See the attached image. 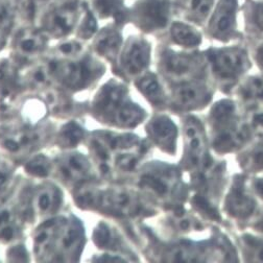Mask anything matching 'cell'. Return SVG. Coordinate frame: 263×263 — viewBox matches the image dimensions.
<instances>
[{"label":"cell","instance_id":"24","mask_svg":"<svg viewBox=\"0 0 263 263\" xmlns=\"http://www.w3.org/2000/svg\"><path fill=\"white\" fill-rule=\"evenodd\" d=\"M88 161L80 155H70L61 162L62 175L68 180H82L89 174Z\"/></svg>","mask_w":263,"mask_h":263},{"label":"cell","instance_id":"15","mask_svg":"<svg viewBox=\"0 0 263 263\" xmlns=\"http://www.w3.org/2000/svg\"><path fill=\"white\" fill-rule=\"evenodd\" d=\"M147 134L154 143L171 155H175L178 146V126L165 115H159L153 118L147 126Z\"/></svg>","mask_w":263,"mask_h":263},{"label":"cell","instance_id":"34","mask_svg":"<svg viewBox=\"0 0 263 263\" xmlns=\"http://www.w3.org/2000/svg\"><path fill=\"white\" fill-rule=\"evenodd\" d=\"M251 221H252L251 227L254 229V231L257 234H260L263 236V211L261 213H257Z\"/></svg>","mask_w":263,"mask_h":263},{"label":"cell","instance_id":"10","mask_svg":"<svg viewBox=\"0 0 263 263\" xmlns=\"http://www.w3.org/2000/svg\"><path fill=\"white\" fill-rule=\"evenodd\" d=\"M49 70L54 71L67 86L81 88L87 85L89 81L97 78L103 68L102 65L91 57H84L83 59L70 62H52Z\"/></svg>","mask_w":263,"mask_h":263},{"label":"cell","instance_id":"23","mask_svg":"<svg viewBox=\"0 0 263 263\" xmlns=\"http://www.w3.org/2000/svg\"><path fill=\"white\" fill-rule=\"evenodd\" d=\"M239 248L246 261L263 262V236L245 233L239 237Z\"/></svg>","mask_w":263,"mask_h":263},{"label":"cell","instance_id":"13","mask_svg":"<svg viewBox=\"0 0 263 263\" xmlns=\"http://www.w3.org/2000/svg\"><path fill=\"white\" fill-rule=\"evenodd\" d=\"M48 37L35 22H22L13 32V48L23 57H31L41 53L47 47Z\"/></svg>","mask_w":263,"mask_h":263},{"label":"cell","instance_id":"18","mask_svg":"<svg viewBox=\"0 0 263 263\" xmlns=\"http://www.w3.org/2000/svg\"><path fill=\"white\" fill-rule=\"evenodd\" d=\"M217 0H174L177 18L204 28Z\"/></svg>","mask_w":263,"mask_h":263},{"label":"cell","instance_id":"25","mask_svg":"<svg viewBox=\"0 0 263 263\" xmlns=\"http://www.w3.org/2000/svg\"><path fill=\"white\" fill-rule=\"evenodd\" d=\"M241 100L250 105H263V78L250 77L238 88Z\"/></svg>","mask_w":263,"mask_h":263},{"label":"cell","instance_id":"30","mask_svg":"<svg viewBox=\"0 0 263 263\" xmlns=\"http://www.w3.org/2000/svg\"><path fill=\"white\" fill-rule=\"evenodd\" d=\"M63 138L68 142V144H76L81 140L83 132L81 127L76 124H69L63 132Z\"/></svg>","mask_w":263,"mask_h":263},{"label":"cell","instance_id":"14","mask_svg":"<svg viewBox=\"0 0 263 263\" xmlns=\"http://www.w3.org/2000/svg\"><path fill=\"white\" fill-rule=\"evenodd\" d=\"M170 41L175 47L184 50H197L204 42L202 27L181 18H175L167 28Z\"/></svg>","mask_w":263,"mask_h":263},{"label":"cell","instance_id":"8","mask_svg":"<svg viewBox=\"0 0 263 263\" xmlns=\"http://www.w3.org/2000/svg\"><path fill=\"white\" fill-rule=\"evenodd\" d=\"M183 129V163L189 172L197 175L211 163L208 154V139L206 137V130L201 120L194 116H189L186 118Z\"/></svg>","mask_w":263,"mask_h":263},{"label":"cell","instance_id":"17","mask_svg":"<svg viewBox=\"0 0 263 263\" xmlns=\"http://www.w3.org/2000/svg\"><path fill=\"white\" fill-rule=\"evenodd\" d=\"M121 27L122 26L114 23H107L104 27L98 29L92 39L93 49L98 55L110 61L119 57L124 42Z\"/></svg>","mask_w":263,"mask_h":263},{"label":"cell","instance_id":"22","mask_svg":"<svg viewBox=\"0 0 263 263\" xmlns=\"http://www.w3.org/2000/svg\"><path fill=\"white\" fill-rule=\"evenodd\" d=\"M137 87L154 106H162L165 104V93L156 76L152 73L145 74L137 82Z\"/></svg>","mask_w":263,"mask_h":263},{"label":"cell","instance_id":"20","mask_svg":"<svg viewBox=\"0 0 263 263\" xmlns=\"http://www.w3.org/2000/svg\"><path fill=\"white\" fill-rule=\"evenodd\" d=\"M20 0H0V48L13 35L19 21Z\"/></svg>","mask_w":263,"mask_h":263},{"label":"cell","instance_id":"6","mask_svg":"<svg viewBox=\"0 0 263 263\" xmlns=\"http://www.w3.org/2000/svg\"><path fill=\"white\" fill-rule=\"evenodd\" d=\"M175 18L174 0H134L129 5L128 23L143 34L166 31Z\"/></svg>","mask_w":263,"mask_h":263},{"label":"cell","instance_id":"9","mask_svg":"<svg viewBox=\"0 0 263 263\" xmlns=\"http://www.w3.org/2000/svg\"><path fill=\"white\" fill-rule=\"evenodd\" d=\"M223 209L237 221H251L258 213L257 196L245 176L233 178L224 197Z\"/></svg>","mask_w":263,"mask_h":263},{"label":"cell","instance_id":"19","mask_svg":"<svg viewBox=\"0 0 263 263\" xmlns=\"http://www.w3.org/2000/svg\"><path fill=\"white\" fill-rule=\"evenodd\" d=\"M88 4L98 20L120 26L128 23L129 6L126 0H88Z\"/></svg>","mask_w":263,"mask_h":263},{"label":"cell","instance_id":"31","mask_svg":"<svg viewBox=\"0 0 263 263\" xmlns=\"http://www.w3.org/2000/svg\"><path fill=\"white\" fill-rule=\"evenodd\" d=\"M29 172L30 173H34L37 176H45L47 175V162L45 161H41L40 159H37L35 161H32L29 165Z\"/></svg>","mask_w":263,"mask_h":263},{"label":"cell","instance_id":"1","mask_svg":"<svg viewBox=\"0 0 263 263\" xmlns=\"http://www.w3.org/2000/svg\"><path fill=\"white\" fill-rule=\"evenodd\" d=\"M211 145L218 154H229L245 148L251 143L249 126L232 100L215 103L208 117Z\"/></svg>","mask_w":263,"mask_h":263},{"label":"cell","instance_id":"16","mask_svg":"<svg viewBox=\"0 0 263 263\" xmlns=\"http://www.w3.org/2000/svg\"><path fill=\"white\" fill-rule=\"evenodd\" d=\"M142 183L159 197L173 195L180 185L177 171L166 165H157L151 168L143 176Z\"/></svg>","mask_w":263,"mask_h":263},{"label":"cell","instance_id":"7","mask_svg":"<svg viewBox=\"0 0 263 263\" xmlns=\"http://www.w3.org/2000/svg\"><path fill=\"white\" fill-rule=\"evenodd\" d=\"M97 113L104 114L105 119L119 125L135 126L144 118V112L134 104L125 101V90L122 86L112 84L104 88L96 98Z\"/></svg>","mask_w":263,"mask_h":263},{"label":"cell","instance_id":"26","mask_svg":"<svg viewBox=\"0 0 263 263\" xmlns=\"http://www.w3.org/2000/svg\"><path fill=\"white\" fill-rule=\"evenodd\" d=\"M246 147V152L239 158L241 167L247 173L263 172V141H255L253 145Z\"/></svg>","mask_w":263,"mask_h":263},{"label":"cell","instance_id":"3","mask_svg":"<svg viewBox=\"0 0 263 263\" xmlns=\"http://www.w3.org/2000/svg\"><path fill=\"white\" fill-rule=\"evenodd\" d=\"M87 0H60L40 9L36 23L48 38L65 39L73 35Z\"/></svg>","mask_w":263,"mask_h":263},{"label":"cell","instance_id":"2","mask_svg":"<svg viewBox=\"0 0 263 263\" xmlns=\"http://www.w3.org/2000/svg\"><path fill=\"white\" fill-rule=\"evenodd\" d=\"M204 52L214 78L223 85L236 83L252 67V55L249 49L239 43L210 47Z\"/></svg>","mask_w":263,"mask_h":263},{"label":"cell","instance_id":"33","mask_svg":"<svg viewBox=\"0 0 263 263\" xmlns=\"http://www.w3.org/2000/svg\"><path fill=\"white\" fill-rule=\"evenodd\" d=\"M251 187L258 199L263 201V177L255 178L251 181Z\"/></svg>","mask_w":263,"mask_h":263},{"label":"cell","instance_id":"27","mask_svg":"<svg viewBox=\"0 0 263 263\" xmlns=\"http://www.w3.org/2000/svg\"><path fill=\"white\" fill-rule=\"evenodd\" d=\"M98 21L100 20L97 19L93 11L90 9L87 0L85 9L83 11V14L81 16V19L74 32L76 37L81 41L93 39L98 29H100V27H98Z\"/></svg>","mask_w":263,"mask_h":263},{"label":"cell","instance_id":"4","mask_svg":"<svg viewBox=\"0 0 263 263\" xmlns=\"http://www.w3.org/2000/svg\"><path fill=\"white\" fill-rule=\"evenodd\" d=\"M243 0H217L204 28L206 35L219 43L240 41L243 37L239 17Z\"/></svg>","mask_w":263,"mask_h":263},{"label":"cell","instance_id":"11","mask_svg":"<svg viewBox=\"0 0 263 263\" xmlns=\"http://www.w3.org/2000/svg\"><path fill=\"white\" fill-rule=\"evenodd\" d=\"M211 87L202 80L177 84L173 91V104L181 111L189 112L205 108L212 100Z\"/></svg>","mask_w":263,"mask_h":263},{"label":"cell","instance_id":"5","mask_svg":"<svg viewBox=\"0 0 263 263\" xmlns=\"http://www.w3.org/2000/svg\"><path fill=\"white\" fill-rule=\"evenodd\" d=\"M208 67L205 52L199 50L163 47L160 52V68L176 84L199 80Z\"/></svg>","mask_w":263,"mask_h":263},{"label":"cell","instance_id":"29","mask_svg":"<svg viewBox=\"0 0 263 263\" xmlns=\"http://www.w3.org/2000/svg\"><path fill=\"white\" fill-rule=\"evenodd\" d=\"M59 202L60 194L55 189H46L42 191L37 199L38 207L43 212H48L54 209L55 206H59Z\"/></svg>","mask_w":263,"mask_h":263},{"label":"cell","instance_id":"12","mask_svg":"<svg viewBox=\"0 0 263 263\" xmlns=\"http://www.w3.org/2000/svg\"><path fill=\"white\" fill-rule=\"evenodd\" d=\"M118 58L123 71L132 76L139 74L151 63L152 44L144 36H130L123 42Z\"/></svg>","mask_w":263,"mask_h":263},{"label":"cell","instance_id":"28","mask_svg":"<svg viewBox=\"0 0 263 263\" xmlns=\"http://www.w3.org/2000/svg\"><path fill=\"white\" fill-rule=\"evenodd\" d=\"M246 122L251 133V141H263V108L260 105H252Z\"/></svg>","mask_w":263,"mask_h":263},{"label":"cell","instance_id":"32","mask_svg":"<svg viewBox=\"0 0 263 263\" xmlns=\"http://www.w3.org/2000/svg\"><path fill=\"white\" fill-rule=\"evenodd\" d=\"M253 59L260 70L263 72V39L256 44V47L254 48Z\"/></svg>","mask_w":263,"mask_h":263},{"label":"cell","instance_id":"35","mask_svg":"<svg viewBox=\"0 0 263 263\" xmlns=\"http://www.w3.org/2000/svg\"><path fill=\"white\" fill-rule=\"evenodd\" d=\"M54 2H60V0H32V3H34L36 9H37V13H39L40 9L43 8L44 6L50 4V3H54ZM38 17V15H37ZM37 21V20H36Z\"/></svg>","mask_w":263,"mask_h":263},{"label":"cell","instance_id":"21","mask_svg":"<svg viewBox=\"0 0 263 263\" xmlns=\"http://www.w3.org/2000/svg\"><path fill=\"white\" fill-rule=\"evenodd\" d=\"M242 13L247 27L263 36V0H243Z\"/></svg>","mask_w":263,"mask_h":263}]
</instances>
